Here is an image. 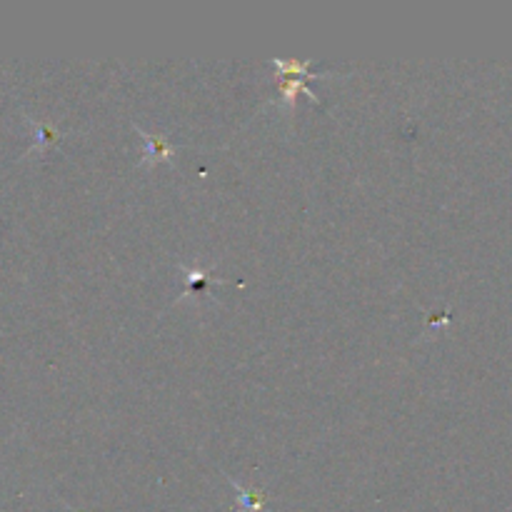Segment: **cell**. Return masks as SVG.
<instances>
[{"label": "cell", "mask_w": 512, "mask_h": 512, "mask_svg": "<svg viewBox=\"0 0 512 512\" xmlns=\"http://www.w3.org/2000/svg\"><path fill=\"white\" fill-rule=\"evenodd\" d=\"M230 485H233L235 490H238L240 495V508L238 512H260L265 508V503H268V495H265L263 488H250L245 490L243 485H238L235 480H228Z\"/></svg>", "instance_id": "277c9868"}, {"label": "cell", "mask_w": 512, "mask_h": 512, "mask_svg": "<svg viewBox=\"0 0 512 512\" xmlns=\"http://www.w3.org/2000/svg\"><path fill=\"white\" fill-rule=\"evenodd\" d=\"M183 270V280H185V293L200 295L205 288L218 283H228V280H215L213 270L210 268H200V265H180Z\"/></svg>", "instance_id": "3957f363"}, {"label": "cell", "mask_w": 512, "mask_h": 512, "mask_svg": "<svg viewBox=\"0 0 512 512\" xmlns=\"http://www.w3.org/2000/svg\"><path fill=\"white\" fill-rule=\"evenodd\" d=\"M138 133L143 135V140H145V150H143V163L145 165L163 163V160L173 158L175 148L170 145V140L165 138V135H160V133L150 135V133H145L143 128H138Z\"/></svg>", "instance_id": "7a4b0ae2"}, {"label": "cell", "mask_w": 512, "mask_h": 512, "mask_svg": "<svg viewBox=\"0 0 512 512\" xmlns=\"http://www.w3.org/2000/svg\"><path fill=\"white\" fill-rule=\"evenodd\" d=\"M270 63H273V68H278L280 73H283V80H280L278 90H280V95H283V100L288 108H293L298 93H305L310 100H313V103H320L318 93H315V90L308 85V80L318 78V73L315 75L310 73V63H313V60L273 58Z\"/></svg>", "instance_id": "6da1fadb"}]
</instances>
